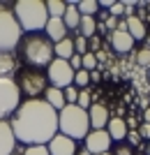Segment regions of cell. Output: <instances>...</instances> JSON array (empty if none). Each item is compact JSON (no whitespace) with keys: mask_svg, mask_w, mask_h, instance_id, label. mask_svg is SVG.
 Segmentation results:
<instances>
[{"mask_svg":"<svg viewBox=\"0 0 150 155\" xmlns=\"http://www.w3.org/2000/svg\"><path fill=\"white\" fill-rule=\"evenodd\" d=\"M19 53L21 60L26 63V67H49L51 60L56 58L53 53V42L46 35H39V32H30V35H23L19 42Z\"/></svg>","mask_w":150,"mask_h":155,"instance_id":"obj_2","label":"cell"},{"mask_svg":"<svg viewBox=\"0 0 150 155\" xmlns=\"http://www.w3.org/2000/svg\"><path fill=\"white\" fill-rule=\"evenodd\" d=\"M106 132H109V137H111V141H125V137H127V132H129V127H127V120L125 118H109V125H106Z\"/></svg>","mask_w":150,"mask_h":155,"instance_id":"obj_16","label":"cell"},{"mask_svg":"<svg viewBox=\"0 0 150 155\" xmlns=\"http://www.w3.org/2000/svg\"><path fill=\"white\" fill-rule=\"evenodd\" d=\"M16 153V139H14L9 120H0V155Z\"/></svg>","mask_w":150,"mask_h":155,"instance_id":"obj_12","label":"cell"},{"mask_svg":"<svg viewBox=\"0 0 150 155\" xmlns=\"http://www.w3.org/2000/svg\"><path fill=\"white\" fill-rule=\"evenodd\" d=\"M21 104V91L14 79H0V120L14 116V111Z\"/></svg>","mask_w":150,"mask_h":155,"instance_id":"obj_7","label":"cell"},{"mask_svg":"<svg viewBox=\"0 0 150 155\" xmlns=\"http://www.w3.org/2000/svg\"><path fill=\"white\" fill-rule=\"evenodd\" d=\"M76 155H90V153H88L85 148H78V150H76Z\"/></svg>","mask_w":150,"mask_h":155,"instance_id":"obj_37","label":"cell"},{"mask_svg":"<svg viewBox=\"0 0 150 155\" xmlns=\"http://www.w3.org/2000/svg\"><path fill=\"white\" fill-rule=\"evenodd\" d=\"M125 139H127V143H129L132 148H139V146H143V139H141V134H139L136 130H129Z\"/></svg>","mask_w":150,"mask_h":155,"instance_id":"obj_31","label":"cell"},{"mask_svg":"<svg viewBox=\"0 0 150 155\" xmlns=\"http://www.w3.org/2000/svg\"><path fill=\"white\" fill-rule=\"evenodd\" d=\"M46 12H49V19H62L67 12V2H62V0H46Z\"/></svg>","mask_w":150,"mask_h":155,"instance_id":"obj_22","label":"cell"},{"mask_svg":"<svg viewBox=\"0 0 150 155\" xmlns=\"http://www.w3.org/2000/svg\"><path fill=\"white\" fill-rule=\"evenodd\" d=\"M16 86H19L21 95H26V100H37L42 93L49 88V79H46L44 70L37 67H21L16 72Z\"/></svg>","mask_w":150,"mask_h":155,"instance_id":"obj_5","label":"cell"},{"mask_svg":"<svg viewBox=\"0 0 150 155\" xmlns=\"http://www.w3.org/2000/svg\"><path fill=\"white\" fill-rule=\"evenodd\" d=\"M46 148H49L51 155H76L78 146H76L74 139H69V137H65V134H60V132H58L51 141L46 143Z\"/></svg>","mask_w":150,"mask_h":155,"instance_id":"obj_10","label":"cell"},{"mask_svg":"<svg viewBox=\"0 0 150 155\" xmlns=\"http://www.w3.org/2000/svg\"><path fill=\"white\" fill-rule=\"evenodd\" d=\"M53 53L60 60H69L74 56V37H65V39H60L58 44H53Z\"/></svg>","mask_w":150,"mask_h":155,"instance_id":"obj_20","label":"cell"},{"mask_svg":"<svg viewBox=\"0 0 150 155\" xmlns=\"http://www.w3.org/2000/svg\"><path fill=\"white\" fill-rule=\"evenodd\" d=\"M58 132L69 137L74 141L85 139L90 132V120H88V111L76 107V104H67L62 111H58Z\"/></svg>","mask_w":150,"mask_h":155,"instance_id":"obj_4","label":"cell"},{"mask_svg":"<svg viewBox=\"0 0 150 155\" xmlns=\"http://www.w3.org/2000/svg\"><path fill=\"white\" fill-rule=\"evenodd\" d=\"M83 141H85L83 148L90 155H104L111 150V137H109L106 130H90Z\"/></svg>","mask_w":150,"mask_h":155,"instance_id":"obj_9","label":"cell"},{"mask_svg":"<svg viewBox=\"0 0 150 155\" xmlns=\"http://www.w3.org/2000/svg\"><path fill=\"white\" fill-rule=\"evenodd\" d=\"M44 102L49 104V107H53L56 111H62V109L67 107L62 91H60V88H53V86H49V88L44 91Z\"/></svg>","mask_w":150,"mask_h":155,"instance_id":"obj_19","label":"cell"},{"mask_svg":"<svg viewBox=\"0 0 150 155\" xmlns=\"http://www.w3.org/2000/svg\"><path fill=\"white\" fill-rule=\"evenodd\" d=\"M23 30H21L19 21L14 16L12 9L0 5V51H14L19 46Z\"/></svg>","mask_w":150,"mask_h":155,"instance_id":"obj_6","label":"cell"},{"mask_svg":"<svg viewBox=\"0 0 150 155\" xmlns=\"http://www.w3.org/2000/svg\"><path fill=\"white\" fill-rule=\"evenodd\" d=\"M134 63L141 67H150V46H141L134 51Z\"/></svg>","mask_w":150,"mask_h":155,"instance_id":"obj_24","label":"cell"},{"mask_svg":"<svg viewBox=\"0 0 150 155\" xmlns=\"http://www.w3.org/2000/svg\"><path fill=\"white\" fill-rule=\"evenodd\" d=\"M74 53L76 56H85L88 53V39L83 35H74Z\"/></svg>","mask_w":150,"mask_h":155,"instance_id":"obj_27","label":"cell"},{"mask_svg":"<svg viewBox=\"0 0 150 155\" xmlns=\"http://www.w3.org/2000/svg\"><path fill=\"white\" fill-rule=\"evenodd\" d=\"M127 21V32L132 35L134 42H143L145 39V21H141L136 14H129V16H125Z\"/></svg>","mask_w":150,"mask_h":155,"instance_id":"obj_17","label":"cell"},{"mask_svg":"<svg viewBox=\"0 0 150 155\" xmlns=\"http://www.w3.org/2000/svg\"><path fill=\"white\" fill-rule=\"evenodd\" d=\"M109 107L102 102H92L90 109H88V120H90V127L92 130H106L109 125Z\"/></svg>","mask_w":150,"mask_h":155,"instance_id":"obj_11","label":"cell"},{"mask_svg":"<svg viewBox=\"0 0 150 155\" xmlns=\"http://www.w3.org/2000/svg\"><path fill=\"white\" fill-rule=\"evenodd\" d=\"M62 95H65V102L67 104H76V100H78V88L76 86H67L65 91H62Z\"/></svg>","mask_w":150,"mask_h":155,"instance_id":"obj_29","label":"cell"},{"mask_svg":"<svg viewBox=\"0 0 150 155\" xmlns=\"http://www.w3.org/2000/svg\"><path fill=\"white\" fill-rule=\"evenodd\" d=\"M23 155H51L46 146H26Z\"/></svg>","mask_w":150,"mask_h":155,"instance_id":"obj_33","label":"cell"},{"mask_svg":"<svg viewBox=\"0 0 150 155\" xmlns=\"http://www.w3.org/2000/svg\"><path fill=\"white\" fill-rule=\"evenodd\" d=\"M143 123H150V107L143 109Z\"/></svg>","mask_w":150,"mask_h":155,"instance_id":"obj_36","label":"cell"},{"mask_svg":"<svg viewBox=\"0 0 150 155\" xmlns=\"http://www.w3.org/2000/svg\"><path fill=\"white\" fill-rule=\"evenodd\" d=\"M12 12L26 35L44 30L46 21H49V12H46L44 0H19V2H14Z\"/></svg>","mask_w":150,"mask_h":155,"instance_id":"obj_3","label":"cell"},{"mask_svg":"<svg viewBox=\"0 0 150 155\" xmlns=\"http://www.w3.org/2000/svg\"><path fill=\"white\" fill-rule=\"evenodd\" d=\"M81 65H83V70H85V72L97 70V67H99L97 56H95V53H85V56H81Z\"/></svg>","mask_w":150,"mask_h":155,"instance_id":"obj_28","label":"cell"},{"mask_svg":"<svg viewBox=\"0 0 150 155\" xmlns=\"http://www.w3.org/2000/svg\"><path fill=\"white\" fill-rule=\"evenodd\" d=\"M90 81H92V84H99V81H102V72H99V70H92L90 72Z\"/></svg>","mask_w":150,"mask_h":155,"instance_id":"obj_35","label":"cell"},{"mask_svg":"<svg viewBox=\"0 0 150 155\" xmlns=\"http://www.w3.org/2000/svg\"><path fill=\"white\" fill-rule=\"evenodd\" d=\"M92 104V95H90V88H81L78 91V100H76V107H81V109H90Z\"/></svg>","mask_w":150,"mask_h":155,"instance_id":"obj_25","label":"cell"},{"mask_svg":"<svg viewBox=\"0 0 150 155\" xmlns=\"http://www.w3.org/2000/svg\"><path fill=\"white\" fill-rule=\"evenodd\" d=\"M76 9L81 16H97L99 2L97 0H76Z\"/></svg>","mask_w":150,"mask_h":155,"instance_id":"obj_23","label":"cell"},{"mask_svg":"<svg viewBox=\"0 0 150 155\" xmlns=\"http://www.w3.org/2000/svg\"><path fill=\"white\" fill-rule=\"evenodd\" d=\"M44 35L51 39L53 44H58L60 39L69 37V30H67V26L62 23V19H49L46 26H44Z\"/></svg>","mask_w":150,"mask_h":155,"instance_id":"obj_15","label":"cell"},{"mask_svg":"<svg viewBox=\"0 0 150 155\" xmlns=\"http://www.w3.org/2000/svg\"><path fill=\"white\" fill-rule=\"evenodd\" d=\"M9 125L14 139L23 146H46L58 134V111L49 107L44 97L23 100L9 118Z\"/></svg>","mask_w":150,"mask_h":155,"instance_id":"obj_1","label":"cell"},{"mask_svg":"<svg viewBox=\"0 0 150 155\" xmlns=\"http://www.w3.org/2000/svg\"><path fill=\"white\" fill-rule=\"evenodd\" d=\"M102 51V37L99 35H92L90 39H88V53H97Z\"/></svg>","mask_w":150,"mask_h":155,"instance_id":"obj_32","label":"cell"},{"mask_svg":"<svg viewBox=\"0 0 150 155\" xmlns=\"http://www.w3.org/2000/svg\"><path fill=\"white\" fill-rule=\"evenodd\" d=\"M78 35H83L85 39H90L92 35H97V21H95V16H81Z\"/></svg>","mask_w":150,"mask_h":155,"instance_id":"obj_21","label":"cell"},{"mask_svg":"<svg viewBox=\"0 0 150 155\" xmlns=\"http://www.w3.org/2000/svg\"><path fill=\"white\" fill-rule=\"evenodd\" d=\"M46 79H49V84H51L53 88L65 91L67 86L74 84V70L69 67V63H67V60L53 58L51 65L46 67Z\"/></svg>","mask_w":150,"mask_h":155,"instance_id":"obj_8","label":"cell"},{"mask_svg":"<svg viewBox=\"0 0 150 155\" xmlns=\"http://www.w3.org/2000/svg\"><path fill=\"white\" fill-rule=\"evenodd\" d=\"M109 42H111L113 51H118V53H129L134 49V39H132V35L127 30H113L109 35Z\"/></svg>","mask_w":150,"mask_h":155,"instance_id":"obj_14","label":"cell"},{"mask_svg":"<svg viewBox=\"0 0 150 155\" xmlns=\"http://www.w3.org/2000/svg\"><path fill=\"white\" fill-rule=\"evenodd\" d=\"M12 155H23V153H12Z\"/></svg>","mask_w":150,"mask_h":155,"instance_id":"obj_39","label":"cell"},{"mask_svg":"<svg viewBox=\"0 0 150 155\" xmlns=\"http://www.w3.org/2000/svg\"><path fill=\"white\" fill-rule=\"evenodd\" d=\"M19 72V58L14 51H0V79H14Z\"/></svg>","mask_w":150,"mask_h":155,"instance_id":"obj_13","label":"cell"},{"mask_svg":"<svg viewBox=\"0 0 150 155\" xmlns=\"http://www.w3.org/2000/svg\"><path fill=\"white\" fill-rule=\"evenodd\" d=\"M148 155H150V141H148Z\"/></svg>","mask_w":150,"mask_h":155,"instance_id":"obj_38","label":"cell"},{"mask_svg":"<svg viewBox=\"0 0 150 155\" xmlns=\"http://www.w3.org/2000/svg\"><path fill=\"white\" fill-rule=\"evenodd\" d=\"M111 155H134V148H132L127 141H118L113 146V153Z\"/></svg>","mask_w":150,"mask_h":155,"instance_id":"obj_30","label":"cell"},{"mask_svg":"<svg viewBox=\"0 0 150 155\" xmlns=\"http://www.w3.org/2000/svg\"><path fill=\"white\" fill-rule=\"evenodd\" d=\"M88 84H90V72H85V70L74 72V86H76L78 91H81V88H88Z\"/></svg>","mask_w":150,"mask_h":155,"instance_id":"obj_26","label":"cell"},{"mask_svg":"<svg viewBox=\"0 0 150 155\" xmlns=\"http://www.w3.org/2000/svg\"><path fill=\"white\" fill-rule=\"evenodd\" d=\"M62 23L67 26V30H69V32L78 35L81 14H78V9H76V0H69V2H67V12H65V16H62Z\"/></svg>","mask_w":150,"mask_h":155,"instance_id":"obj_18","label":"cell"},{"mask_svg":"<svg viewBox=\"0 0 150 155\" xmlns=\"http://www.w3.org/2000/svg\"><path fill=\"white\" fill-rule=\"evenodd\" d=\"M136 132L141 134V139H148V141H150V123H141Z\"/></svg>","mask_w":150,"mask_h":155,"instance_id":"obj_34","label":"cell"},{"mask_svg":"<svg viewBox=\"0 0 150 155\" xmlns=\"http://www.w3.org/2000/svg\"><path fill=\"white\" fill-rule=\"evenodd\" d=\"M104 155H111V153H104Z\"/></svg>","mask_w":150,"mask_h":155,"instance_id":"obj_40","label":"cell"}]
</instances>
